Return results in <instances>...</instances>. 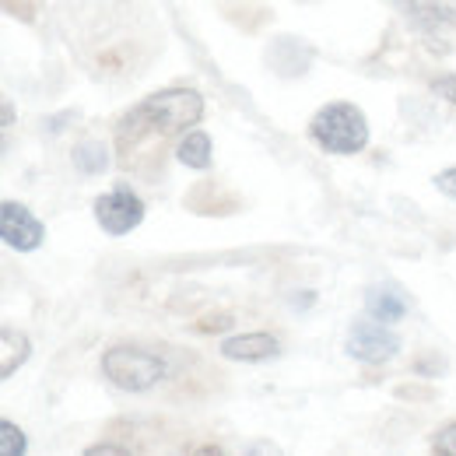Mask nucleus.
<instances>
[{"mask_svg": "<svg viewBox=\"0 0 456 456\" xmlns=\"http://www.w3.org/2000/svg\"><path fill=\"white\" fill-rule=\"evenodd\" d=\"M200 119H204V95L200 92H193V88H166V92L148 95L141 106H134L119 119L116 141L126 151L148 134H179V130L197 126Z\"/></svg>", "mask_w": 456, "mask_h": 456, "instance_id": "f257e3e1", "label": "nucleus"}, {"mask_svg": "<svg viewBox=\"0 0 456 456\" xmlns=\"http://www.w3.org/2000/svg\"><path fill=\"white\" fill-rule=\"evenodd\" d=\"M309 137L330 155H358L369 144V119L351 102H327L309 119Z\"/></svg>", "mask_w": 456, "mask_h": 456, "instance_id": "f03ea898", "label": "nucleus"}, {"mask_svg": "<svg viewBox=\"0 0 456 456\" xmlns=\"http://www.w3.org/2000/svg\"><path fill=\"white\" fill-rule=\"evenodd\" d=\"M102 376L113 383L116 390L126 394H148L151 387H159L169 376L166 358L144 351V347H130V344H116L102 354Z\"/></svg>", "mask_w": 456, "mask_h": 456, "instance_id": "7ed1b4c3", "label": "nucleus"}, {"mask_svg": "<svg viewBox=\"0 0 456 456\" xmlns=\"http://www.w3.org/2000/svg\"><path fill=\"white\" fill-rule=\"evenodd\" d=\"M344 351L354 358V362H365V365H383L390 362L394 354H400V338L383 323V320H358L347 334Z\"/></svg>", "mask_w": 456, "mask_h": 456, "instance_id": "20e7f679", "label": "nucleus"}, {"mask_svg": "<svg viewBox=\"0 0 456 456\" xmlns=\"http://www.w3.org/2000/svg\"><path fill=\"white\" fill-rule=\"evenodd\" d=\"M95 222L110 235H126V232H134L144 222V200L134 190L116 186L110 193L95 197Z\"/></svg>", "mask_w": 456, "mask_h": 456, "instance_id": "39448f33", "label": "nucleus"}, {"mask_svg": "<svg viewBox=\"0 0 456 456\" xmlns=\"http://www.w3.org/2000/svg\"><path fill=\"white\" fill-rule=\"evenodd\" d=\"M0 239H4L11 249H18V253H32V249L43 246L46 225H43L25 204L4 200V204H0Z\"/></svg>", "mask_w": 456, "mask_h": 456, "instance_id": "423d86ee", "label": "nucleus"}, {"mask_svg": "<svg viewBox=\"0 0 456 456\" xmlns=\"http://www.w3.org/2000/svg\"><path fill=\"white\" fill-rule=\"evenodd\" d=\"M222 358L228 362H267V358H278L281 354V341L274 334H264V330H253V334H235V338H225L222 341Z\"/></svg>", "mask_w": 456, "mask_h": 456, "instance_id": "0eeeda50", "label": "nucleus"}, {"mask_svg": "<svg viewBox=\"0 0 456 456\" xmlns=\"http://www.w3.org/2000/svg\"><path fill=\"white\" fill-rule=\"evenodd\" d=\"M0 351H4V365H0V379H11L25 362H28V354H32V344L28 338L21 334V330H14V327H4L0 330Z\"/></svg>", "mask_w": 456, "mask_h": 456, "instance_id": "6e6552de", "label": "nucleus"}, {"mask_svg": "<svg viewBox=\"0 0 456 456\" xmlns=\"http://www.w3.org/2000/svg\"><path fill=\"white\" fill-rule=\"evenodd\" d=\"M365 309H369V316H376L383 323H400L407 316V298L394 288H372L365 298Z\"/></svg>", "mask_w": 456, "mask_h": 456, "instance_id": "1a4fd4ad", "label": "nucleus"}, {"mask_svg": "<svg viewBox=\"0 0 456 456\" xmlns=\"http://www.w3.org/2000/svg\"><path fill=\"white\" fill-rule=\"evenodd\" d=\"M175 159L186 166V169H211V137H208V130H190L183 141H179V148H175Z\"/></svg>", "mask_w": 456, "mask_h": 456, "instance_id": "9d476101", "label": "nucleus"}, {"mask_svg": "<svg viewBox=\"0 0 456 456\" xmlns=\"http://www.w3.org/2000/svg\"><path fill=\"white\" fill-rule=\"evenodd\" d=\"M70 159H74V169L81 175H102L110 169V148L102 141H81Z\"/></svg>", "mask_w": 456, "mask_h": 456, "instance_id": "9b49d317", "label": "nucleus"}, {"mask_svg": "<svg viewBox=\"0 0 456 456\" xmlns=\"http://www.w3.org/2000/svg\"><path fill=\"white\" fill-rule=\"evenodd\" d=\"M25 432L14 421H0V453L4 456H21L25 453Z\"/></svg>", "mask_w": 456, "mask_h": 456, "instance_id": "f8f14e48", "label": "nucleus"}, {"mask_svg": "<svg viewBox=\"0 0 456 456\" xmlns=\"http://www.w3.org/2000/svg\"><path fill=\"white\" fill-rule=\"evenodd\" d=\"M432 453H443V456H456V421L443 425L436 436H432Z\"/></svg>", "mask_w": 456, "mask_h": 456, "instance_id": "ddd939ff", "label": "nucleus"}, {"mask_svg": "<svg viewBox=\"0 0 456 456\" xmlns=\"http://www.w3.org/2000/svg\"><path fill=\"white\" fill-rule=\"evenodd\" d=\"M432 88H436V92H439V95H443L446 102H453V106H456V74L436 77V81H432Z\"/></svg>", "mask_w": 456, "mask_h": 456, "instance_id": "4468645a", "label": "nucleus"}, {"mask_svg": "<svg viewBox=\"0 0 456 456\" xmlns=\"http://www.w3.org/2000/svg\"><path fill=\"white\" fill-rule=\"evenodd\" d=\"M436 186H439V193H446V197H453L456 200V169H443L436 175Z\"/></svg>", "mask_w": 456, "mask_h": 456, "instance_id": "2eb2a0df", "label": "nucleus"}, {"mask_svg": "<svg viewBox=\"0 0 456 456\" xmlns=\"http://www.w3.org/2000/svg\"><path fill=\"white\" fill-rule=\"evenodd\" d=\"M85 453H88V456H113V453L126 456V453H130V446H116V443H95V446H88Z\"/></svg>", "mask_w": 456, "mask_h": 456, "instance_id": "dca6fc26", "label": "nucleus"}, {"mask_svg": "<svg viewBox=\"0 0 456 456\" xmlns=\"http://www.w3.org/2000/svg\"><path fill=\"white\" fill-rule=\"evenodd\" d=\"M67 119H70V113L53 116V119H50V123H46V126H50V130H53V134H57V126H63V123H67Z\"/></svg>", "mask_w": 456, "mask_h": 456, "instance_id": "f3484780", "label": "nucleus"}, {"mask_svg": "<svg viewBox=\"0 0 456 456\" xmlns=\"http://www.w3.org/2000/svg\"><path fill=\"white\" fill-rule=\"evenodd\" d=\"M11 119H14V110H11V102L4 99V126H11Z\"/></svg>", "mask_w": 456, "mask_h": 456, "instance_id": "a211bd4d", "label": "nucleus"}]
</instances>
